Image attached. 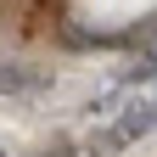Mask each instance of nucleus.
<instances>
[{"label":"nucleus","instance_id":"obj_1","mask_svg":"<svg viewBox=\"0 0 157 157\" xmlns=\"http://www.w3.org/2000/svg\"><path fill=\"white\" fill-rule=\"evenodd\" d=\"M135 84H157V39L140 45V56H129V67L118 73V90H135Z\"/></svg>","mask_w":157,"mask_h":157},{"label":"nucleus","instance_id":"obj_2","mask_svg":"<svg viewBox=\"0 0 157 157\" xmlns=\"http://www.w3.org/2000/svg\"><path fill=\"white\" fill-rule=\"evenodd\" d=\"M0 90L6 95H34V90H45V78L28 73V67H0Z\"/></svg>","mask_w":157,"mask_h":157},{"label":"nucleus","instance_id":"obj_3","mask_svg":"<svg viewBox=\"0 0 157 157\" xmlns=\"http://www.w3.org/2000/svg\"><path fill=\"white\" fill-rule=\"evenodd\" d=\"M34 157H78V146L73 140H51V146H39Z\"/></svg>","mask_w":157,"mask_h":157},{"label":"nucleus","instance_id":"obj_4","mask_svg":"<svg viewBox=\"0 0 157 157\" xmlns=\"http://www.w3.org/2000/svg\"><path fill=\"white\" fill-rule=\"evenodd\" d=\"M0 157H6V146H0Z\"/></svg>","mask_w":157,"mask_h":157}]
</instances>
